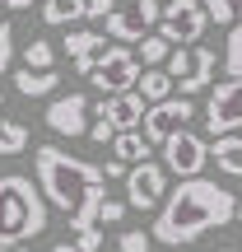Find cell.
Listing matches in <instances>:
<instances>
[{"instance_id": "17", "label": "cell", "mask_w": 242, "mask_h": 252, "mask_svg": "<svg viewBox=\"0 0 242 252\" xmlns=\"http://www.w3.org/2000/svg\"><path fill=\"white\" fill-rule=\"evenodd\" d=\"M172 75L163 70V65H144L140 70V80H135V94H140L144 103H163V98H172Z\"/></svg>"}, {"instance_id": "6", "label": "cell", "mask_w": 242, "mask_h": 252, "mask_svg": "<svg viewBox=\"0 0 242 252\" xmlns=\"http://www.w3.org/2000/svg\"><path fill=\"white\" fill-rule=\"evenodd\" d=\"M210 28V14L200 0H168L159 9V33L168 37L172 47H187V42H200Z\"/></svg>"}, {"instance_id": "19", "label": "cell", "mask_w": 242, "mask_h": 252, "mask_svg": "<svg viewBox=\"0 0 242 252\" xmlns=\"http://www.w3.org/2000/svg\"><path fill=\"white\" fill-rule=\"evenodd\" d=\"M28 145H33L28 122H19V117H0V159H19Z\"/></svg>"}, {"instance_id": "34", "label": "cell", "mask_w": 242, "mask_h": 252, "mask_svg": "<svg viewBox=\"0 0 242 252\" xmlns=\"http://www.w3.org/2000/svg\"><path fill=\"white\" fill-rule=\"evenodd\" d=\"M9 252H33V248H28V243H19V248H9Z\"/></svg>"}, {"instance_id": "3", "label": "cell", "mask_w": 242, "mask_h": 252, "mask_svg": "<svg viewBox=\"0 0 242 252\" xmlns=\"http://www.w3.org/2000/svg\"><path fill=\"white\" fill-rule=\"evenodd\" d=\"M47 234V196L33 178L24 173H5L0 178V252L33 243Z\"/></svg>"}, {"instance_id": "37", "label": "cell", "mask_w": 242, "mask_h": 252, "mask_svg": "<svg viewBox=\"0 0 242 252\" xmlns=\"http://www.w3.org/2000/svg\"><path fill=\"white\" fill-rule=\"evenodd\" d=\"M219 252H238V248H219Z\"/></svg>"}, {"instance_id": "30", "label": "cell", "mask_w": 242, "mask_h": 252, "mask_svg": "<svg viewBox=\"0 0 242 252\" xmlns=\"http://www.w3.org/2000/svg\"><path fill=\"white\" fill-rule=\"evenodd\" d=\"M117 9V0H89V19H108Z\"/></svg>"}, {"instance_id": "13", "label": "cell", "mask_w": 242, "mask_h": 252, "mask_svg": "<svg viewBox=\"0 0 242 252\" xmlns=\"http://www.w3.org/2000/svg\"><path fill=\"white\" fill-rule=\"evenodd\" d=\"M65 56H70L75 75H84L89 80V70L98 65V56L108 52V33H93V28H65Z\"/></svg>"}, {"instance_id": "14", "label": "cell", "mask_w": 242, "mask_h": 252, "mask_svg": "<svg viewBox=\"0 0 242 252\" xmlns=\"http://www.w3.org/2000/svg\"><path fill=\"white\" fill-rule=\"evenodd\" d=\"M144 108L149 103L140 98V94H103V103L93 108V117H103V122H112L117 131H140V117H144Z\"/></svg>"}, {"instance_id": "25", "label": "cell", "mask_w": 242, "mask_h": 252, "mask_svg": "<svg viewBox=\"0 0 242 252\" xmlns=\"http://www.w3.org/2000/svg\"><path fill=\"white\" fill-rule=\"evenodd\" d=\"M117 252H149V234H144V229H121Z\"/></svg>"}, {"instance_id": "2", "label": "cell", "mask_w": 242, "mask_h": 252, "mask_svg": "<svg viewBox=\"0 0 242 252\" xmlns=\"http://www.w3.org/2000/svg\"><path fill=\"white\" fill-rule=\"evenodd\" d=\"M233 215H238V196L228 187H219L205 173L200 178H182L177 191H168V201L159 206L149 238H159L163 248H182V243L205 238L210 229H224Z\"/></svg>"}, {"instance_id": "28", "label": "cell", "mask_w": 242, "mask_h": 252, "mask_svg": "<svg viewBox=\"0 0 242 252\" xmlns=\"http://www.w3.org/2000/svg\"><path fill=\"white\" fill-rule=\"evenodd\" d=\"M75 248H80V252H103V234H98V224L75 229Z\"/></svg>"}, {"instance_id": "12", "label": "cell", "mask_w": 242, "mask_h": 252, "mask_svg": "<svg viewBox=\"0 0 242 252\" xmlns=\"http://www.w3.org/2000/svg\"><path fill=\"white\" fill-rule=\"evenodd\" d=\"M89 117H93V103L84 98V94H65V98H56L52 108H47V126H52L56 135H70V140L89 135Z\"/></svg>"}, {"instance_id": "16", "label": "cell", "mask_w": 242, "mask_h": 252, "mask_svg": "<svg viewBox=\"0 0 242 252\" xmlns=\"http://www.w3.org/2000/svg\"><path fill=\"white\" fill-rule=\"evenodd\" d=\"M80 19H89V0H42V24L75 28Z\"/></svg>"}, {"instance_id": "23", "label": "cell", "mask_w": 242, "mask_h": 252, "mask_svg": "<svg viewBox=\"0 0 242 252\" xmlns=\"http://www.w3.org/2000/svg\"><path fill=\"white\" fill-rule=\"evenodd\" d=\"M200 5H205L210 24H224V28L242 24V0H200Z\"/></svg>"}, {"instance_id": "11", "label": "cell", "mask_w": 242, "mask_h": 252, "mask_svg": "<svg viewBox=\"0 0 242 252\" xmlns=\"http://www.w3.org/2000/svg\"><path fill=\"white\" fill-rule=\"evenodd\" d=\"M210 163V145L200 140L196 131H177L163 140V168L177 173V178H200Z\"/></svg>"}, {"instance_id": "29", "label": "cell", "mask_w": 242, "mask_h": 252, "mask_svg": "<svg viewBox=\"0 0 242 252\" xmlns=\"http://www.w3.org/2000/svg\"><path fill=\"white\" fill-rule=\"evenodd\" d=\"M112 135H117V126H112V122H103V117H98V122H89V140H98V145H108Z\"/></svg>"}, {"instance_id": "8", "label": "cell", "mask_w": 242, "mask_h": 252, "mask_svg": "<svg viewBox=\"0 0 242 252\" xmlns=\"http://www.w3.org/2000/svg\"><path fill=\"white\" fill-rule=\"evenodd\" d=\"M159 0H117V9H112L103 24H108V37H117V42H140L144 33H154L159 28Z\"/></svg>"}, {"instance_id": "22", "label": "cell", "mask_w": 242, "mask_h": 252, "mask_svg": "<svg viewBox=\"0 0 242 252\" xmlns=\"http://www.w3.org/2000/svg\"><path fill=\"white\" fill-rule=\"evenodd\" d=\"M24 65L28 70H56V47L47 42V37H33V42L24 47Z\"/></svg>"}, {"instance_id": "1", "label": "cell", "mask_w": 242, "mask_h": 252, "mask_svg": "<svg viewBox=\"0 0 242 252\" xmlns=\"http://www.w3.org/2000/svg\"><path fill=\"white\" fill-rule=\"evenodd\" d=\"M33 182L42 187L47 206L65 210L75 229L98 224V206L108 196V178L98 163L80 159V154L61 150V145H37L33 150Z\"/></svg>"}, {"instance_id": "18", "label": "cell", "mask_w": 242, "mask_h": 252, "mask_svg": "<svg viewBox=\"0 0 242 252\" xmlns=\"http://www.w3.org/2000/svg\"><path fill=\"white\" fill-rule=\"evenodd\" d=\"M56 84H61V70H14V89L24 94V98H47V94H56Z\"/></svg>"}, {"instance_id": "35", "label": "cell", "mask_w": 242, "mask_h": 252, "mask_svg": "<svg viewBox=\"0 0 242 252\" xmlns=\"http://www.w3.org/2000/svg\"><path fill=\"white\" fill-rule=\"evenodd\" d=\"M233 220H238V224H242V196H238V215H233Z\"/></svg>"}, {"instance_id": "36", "label": "cell", "mask_w": 242, "mask_h": 252, "mask_svg": "<svg viewBox=\"0 0 242 252\" xmlns=\"http://www.w3.org/2000/svg\"><path fill=\"white\" fill-rule=\"evenodd\" d=\"M0 108H5V89H0Z\"/></svg>"}, {"instance_id": "33", "label": "cell", "mask_w": 242, "mask_h": 252, "mask_svg": "<svg viewBox=\"0 0 242 252\" xmlns=\"http://www.w3.org/2000/svg\"><path fill=\"white\" fill-rule=\"evenodd\" d=\"M52 252H80V248H75V243H56Z\"/></svg>"}, {"instance_id": "15", "label": "cell", "mask_w": 242, "mask_h": 252, "mask_svg": "<svg viewBox=\"0 0 242 252\" xmlns=\"http://www.w3.org/2000/svg\"><path fill=\"white\" fill-rule=\"evenodd\" d=\"M210 163H219V173L224 178H238L242 182V135H215V145H210Z\"/></svg>"}, {"instance_id": "10", "label": "cell", "mask_w": 242, "mask_h": 252, "mask_svg": "<svg viewBox=\"0 0 242 252\" xmlns=\"http://www.w3.org/2000/svg\"><path fill=\"white\" fill-rule=\"evenodd\" d=\"M168 196V168L163 163H131L126 168V206L131 210H154Z\"/></svg>"}, {"instance_id": "9", "label": "cell", "mask_w": 242, "mask_h": 252, "mask_svg": "<svg viewBox=\"0 0 242 252\" xmlns=\"http://www.w3.org/2000/svg\"><path fill=\"white\" fill-rule=\"evenodd\" d=\"M205 131L210 135H233L242 131V80L228 75L224 84H215L205 98Z\"/></svg>"}, {"instance_id": "4", "label": "cell", "mask_w": 242, "mask_h": 252, "mask_svg": "<svg viewBox=\"0 0 242 252\" xmlns=\"http://www.w3.org/2000/svg\"><path fill=\"white\" fill-rule=\"evenodd\" d=\"M163 70H168L172 84L191 98V94L210 89V80H215V70H219V56L210 52V47H200V42H187V47H172L168 52Z\"/></svg>"}, {"instance_id": "31", "label": "cell", "mask_w": 242, "mask_h": 252, "mask_svg": "<svg viewBox=\"0 0 242 252\" xmlns=\"http://www.w3.org/2000/svg\"><path fill=\"white\" fill-rule=\"evenodd\" d=\"M98 168H103V178H108V182L112 178H126V163L121 159H108V163H98Z\"/></svg>"}, {"instance_id": "38", "label": "cell", "mask_w": 242, "mask_h": 252, "mask_svg": "<svg viewBox=\"0 0 242 252\" xmlns=\"http://www.w3.org/2000/svg\"><path fill=\"white\" fill-rule=\"evenodd\" d=\"M168 252H172V248H168Z\"/></svg>"}, {"instance_id": "5", "label": "cell", "mask_w": 242, "mask_h": 252, "mask_svg": "<svg viewBox=\"0 0 242 252\" xmlns=\"http://www.w3.org/2000/svg\"><path fill=\"white\" fill-rule=\"evenodd\" d=\"M187 122H196V103H191L187 94H172V98L149 103V108H144V117H140V135H144L149 145H163L168 135L187 131Z\"/></svg>"}, {"instance_id": "7", "label": "cell", "mask_w": 242, "mask_h": 252, "mask_svg": "<svg viewBox=\"0 0 242 252\" xmlns=\"http://www.w3.org/2000/svg\"><path fill=\"white\" fill-rule=\"evenodd\" d=\"M135 80H140V56L131 47H108L98 56V65L89 70V84L98 94H131Z\"/></svg>"}, {"instance_id": "32", "label": "cell", "mask_w": 242, "mask_h": 252, "mask_svg": "<svg viewBox=\"0 0 242 252\" xmlns=\"http://www.w3.org/2000/svg\"><path fill=\"white\" fill-rule=\"evenodd\" d=\"M33 0H0V9H28Z\"/></svg>"}, {"instance_id": "24", "label": "cell", "mask_w": 242, "mask_h": 252, "mask_svg": "<svg viewBox=\"0 0 242 252\" xmlns=\"http://www.w3.org/2000/svg\"><path fill=\"white\" fill-rule=\"evenodd\" d=\"M224 70L233 75V80H242V24L228 28V42H224Z\"/></svg>"}, {"instance_id": "27", "label": "cell", "mask_w": 242, "mask_h": 252, "mask_svg": "<svg viewBox=\"0 0 242 252\" xmlns=\"http://www.w3.org/2000/svg\"><path fill=\"white\" fill-rule=\"evenodd\" d=\"M126 201H112V196H103V206H98V224H121L126 220Z\"/></svg>"}, {"instance_id": "21", "label": "cell", "mask_w": 242, "mask_h": 252, "mask_svg": "<svg viewBox=\"0 0 242 252\" xmlns=\"http://www.w3.org/2000/svg\"><path fill=\"white\" fill-rule=\"evenodd\" d=\"M168 52H172V42L163 33H144L140 42H135V56H140V65H163L168 61Z\"/></svg>"}, {"instance_id": "20", "label": "cell", "mask_w": 242, "mask_h": 252, "mask_svg": "<svg viewBox=\"0 0 242 252\" xmlns=\"http://www.w3.org/2000/svg\"><path fill=\"white\" fill-rule=\"evenodd\" d=\"M112 159L144 163V159H149V140H144L140 131H117V135H112Z\"/></svg>"}, {"instance_id": "26", "label": "cell", "mask_w": 242, "mask_h": 252, "mask_svg": "<svg viewBox=\"0 0 242 252\" xmlns=\"http://www.w3.org/2000/svg\"><path fill=\"white\" fill-rule=\"evenodd\" d=\"M9 61H14V24L0 19V75L9 70Z\"/></svg>"}]
</instances>
